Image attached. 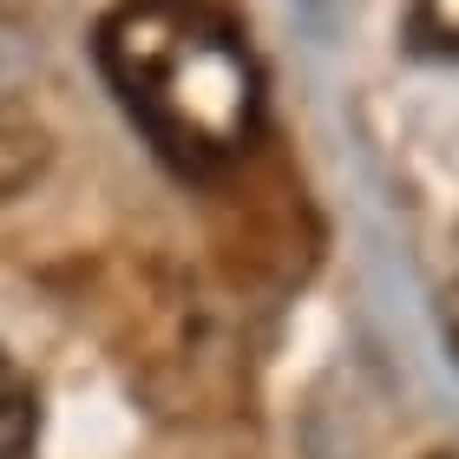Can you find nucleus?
I'll return each mask as SVG.
<instances>
[{
  "mask_svg": "<svg viewBox=\"0 0 459 459\" xmlns=\"http://www.w3.org/2000/svg\"><path fill=\"white\" fill-rule=\"evenodd\" d=\"M39 440V394L7 354H0V459H27Z\"/></svg>",
  "mask_w": 459,
  "mask_h": 459,
  "instance_id": "obj_2",
  "label": "nucleus"
},
{
  "mask_svg": "<svg viewBox=\"0 0 459 459\" xmlns=\"http://www.w3.org/2000/svg\"><path fill=\"white\" fill-rule=\"evenodd\" d=\"M427 459H459V453H427Z\"/></svg>",
  "mask_w": 459,
  "mask_h": 459,
  "instance_id": "obj_6",
  "label": "nucleus"
},
{
  "mask_svg": "<svg viewBox=\"0 0 459 459\" xmlns=\"http://www.w3.org/2000/svg\"><path fill=\"white\" fill-rule=\"evenodd\" d=\"M92 59L125 118L184 178L230 171L263 132V66L211 0H118Z\"/></svg>",
  "mask_w": 459,
  "mask_h": 459,
  "instance_id": "obj_1",
  "label": "nucleus"
},
{
  "mask_svg": "<svg viewBox=\"0 0 459 459\" xmlns=\"http://www.w3.org/2000/svg\"><path fill=\"white\" fill-rule=\"evenodd\" d=\"M440 335H446V348H453V361H459V276L440 289Z\"/></svg>",
  "mask_w": 459,
  "mask_h": 459,
  "instance_id": "obj_5",
  "label": "nucleus"
},
{
  "mask_svg": "<svg viewBox=\"0 0 459 459\" xmlns=\"http://www.w3.org/2000/svg\"><path fill=\"white\" fill-rule=\"evenodd\" d=\"M39 164V125H27V112L0 92V191H13Z\"/></svg>",
  "mask_w": 459,
  "mask_h": 459,
  "instance_id": "obj_4",
  "label": "nucleus"
},
{
  "mask_svg": "<svg viewBox=\"0 0 459 459\" xmlns=\"http://www.w3.org/2000/svg\"><path fill=\"white\" fill-rule=\"evenodd\" d=\"M401 39L420 59H459V0H413Z\"/></svg>",
  "mask_w": 459,
  "mask_h": 459,
  "instance_id": "obj_3",
  "label": "nucleus"
}]
</instances>
